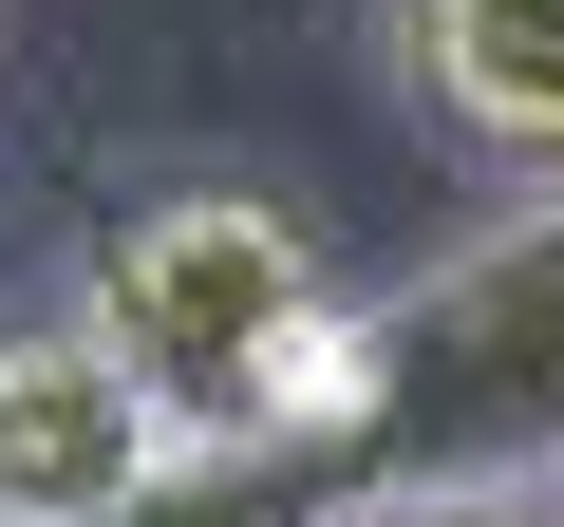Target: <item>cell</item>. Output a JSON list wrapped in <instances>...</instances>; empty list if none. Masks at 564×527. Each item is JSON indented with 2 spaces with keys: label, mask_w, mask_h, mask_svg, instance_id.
<instances>
[{
  "label": "cell",
  "mask_w": 564,
  "mask_h": 527,
  "mask_svg": "<svg viewBox=\"0 0 564 527\" xmlns=\"http://www.w3.org/2000/svg\"><path fill=\"white\" fill-rule=\"evenodd\" d=\"M76 321L132 358V396L170 415V452L226 433H358V283L321 264L302 207L263 189H151L95 226Z\"/></svg>",
  "instance_id": "1"
},
{
  "label": "cell",
  "mask_w": 564,
  "mask_h": 527,
  "mask_svg": "<svg viewBox=\"0 0 564 527\" xmlns=\"http://www.w3.org/2000/svg\"><path fill=\"white\" fill-rule=\"evenodd\" d=\"M358 452L377 490H564V189L358 302Z\"/></svg>",
  "instance_id": "2"
},
{
  "label": "cell",
  "mask_w": 564,
  "mask_h": 527,
  "mask_svg": "<svg viewBox=\"0 0 564 527\" xmlns=\"http://www.w3.org/2000/svg\"><path fill=\"white\" fill-rule=\"evenodd\" d=\"M170 452V415L132 396V358L57 302V321H0V527H76Z\"/></svg>",
  "instance_id": "3"
},
{
  "label": "cell",
  "mask_w": 564,
  "mask_h": 527,
  "mask_svg": "<svg viewBox=\"0 0 564 527\" xmlns=\"http://www.w3.org/2000/svg\"><path fill=\"white\" fill-rule=\"evenodd\" d=\"M395 76L470 170L564 189V0H395Z\"/></svg>",
  "instance_id": "4"
},
{
  "label": "cell",
  "mask_w": 564,
  "mask_h": 527,
  "mask_svg": "<svg viewBox=\"0 0 564 527\" xmlns=\"http://www.w3.org/2000/svg\"><path fill=\"white\" fill-rule=\"evenodd\" d=\"M377 490V452L358 433H226V452H151L113 508H76V527H339Z\"/></svg>",
  "instance_id": "5"
},
{
  "label": "cell",
  "mask_w": 564,
  "mask_h": 527,
  "mask_svg": "<svg viewBox=\"0 0 564 527\" xmlns=\"http://www.w3.org/2000/svg\"><path fill=\"white\" fill-rule=\"evenodd\" d=\"M339 527H545L527 490H358Z\"/></svg>",
  "instance_id": "6"
},
{
  "label": "cell",
  "mask_w": 564,
  "mask_h": 527,
  "mask_svg": "<svg viewBox=\"0 0 564 527\" xmlns=\"http://www.w3.org/2000/svg\"><path fill=\"white\" fill-rule=\"evenodd\" d=\"M527 508H545V527H564V490H527Z\"/></svg>",
  "instance_id": "7"
}]
</instances>
